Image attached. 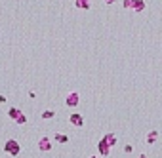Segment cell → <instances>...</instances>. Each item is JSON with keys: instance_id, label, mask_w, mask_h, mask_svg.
Returning a JSON list of instances; mask_svg holds the SVG:
<instances>
[{"instance_id": "9a60e30c", "label": "cell", "mask_w": 162, "mask_h": 158, "mask_svg": "<svg viewBox=\"0 0 162 158\" xmlns=\"http://www.w3.org/2000/svg\"><path fill=\"white\" fill-rule=\"evenodd\" d=\"M116 0H105V4H114Z\"/></svg>"}, {"instance_id": "9c48e42d", "label": "cell", "mask_w": 162, "mask_h": 158, "mask_svg": "<svg viewBox=\"0 0 162 158\" xmlns=\"http://www.w3.org/2000/svg\"><path fill=\"white\" fill-rule=\"evenodd\" d=\"M156 139H158V131H156V130H153V131H149V133H147L145 143H147V145H155V143H156Z\"/></svg>"}, {"instance_id": "30bf717a", "label": "cell", "mask_w": 162, "mask_h": 158, "mask_svg": "<svg viewBox=\"0 0 162 158\" xmlns=\"http://www.w3.org/2000/svg\"><path fill=\"white\" fill-rule=\"evenodd\" d=\"M53 141L59 143V145H67L69 143V135L67 133H56L53 135Z\"/></svg>"}, {"instance_id": "52a82bcc", "label": "cell", "mask_w": 162, "mask_h": 158, "mask_svg": "<svg viewBox=\"0 0 162 158\" xmlns=\"http://www.w3.org/2000/svg\"><path fill=\"white\" fill-rule=\"evenodd\" d=\"M69 122L73 124L74 128H82L84 126V116L80 114V112H73V114L69 116Z\"/></svg>"}, {"instance_id": "8fae6325", "label": "cell", "mask_w": 162, "mask_h": 158, "mask_svg": "<svg viewBox=\"0 0 162 158\" xmlns=\"http://www.w3.org/2000/svg\"><path fill=\"white\" fill-rule=\"evenodd\" d=\"M103 139H105L107 143H111L113 147L116 145V135H114V133H105V135H103Z\"/></svg>"}, {"instance_id": "ba28073f", "label": "cell", "mask_w": 162, "mask_h": 158, "mask_svg": "<svg viewBox=\"0 0 162 158\" xmlns=\"http://www.w3.org/2000/svg\"><path fill=\"white\" fill-rule=\"evenodd\" d=\"M74 8L88 12V10H92V0H74Z\"/></svg>"}, {"instance_id": "4fadbf2b", "label": "cell", "mask_w": 162, "mask_h": 158, "mask_svg": "<svg viewBox=\"0 0 162 158\" xmlns=\"http://www.w3.org/2000/svg\"><path fill=\"white\" fill-rule=\"evenodd\" d=\"M124 152H126V154H130V152H134V147L130 145V143H128V145H124Z\"/></svg>"}, {"instance_id": "e0dca14e", "label": "cell", "mask_w": 162, "mask_h": 158, "mask_svg": "<svg viewBox=\"0 0 162 158\" xmlns=\"http://www.w3.org/2000/svg\"><path fill=\"white\" fill-rule=\"evenodd\" d=\"M90 158H101V156H90Z\"/></svg>"}, {"instance_id": "3957f363", "label": "cell", "mask_w": 162, "mask_h": 158, "mask_svg": "<svg viewBox=\"0 0 162 158\" xmlns=\"http://www.w3.org/2000/svg\"><path fill=\"white\" fill-rule=\"evenodd\" d=\"M8 116L12 118L15 124H19V126H23V124H27V116H25V112L17 109V107H10L8 109Z\"/></svg>"}, {"instance_id": "277c9868", "label": "cell", "mask_w": 162, "mask_h": 158, "mask_svg": "<svg viewBox=\"0 0 162 158\" xmlns=\"http://www.w3.org/2000/svg\"><path fill=\"white\" fill-rule=\"evenodd\" d=\"M111 149H113V145L107 143V141L101 137L99 143H97V152H99V156H101V158H107V156L111 154Z\"/></svg>"}, {"instance_id": "2e32d148", "label": "cell", "mask_w": 162, "mask_h": 158, "mask_svg": "<svg viewBox=\"0 0 162 158\" xmlns=\"http://www.w3.org/2000/svg\"><path fill=\"white\" fill-rule=\"evenodd\" d=\"M137 158H147V154H139V156H137Z\"/></svg>"}, {"instance_id": "5bb4252c", "label": "cell", "mask_w": 162, "mask_h": 158, "mask_svg": "<svg viewBox=\"0 0 162 158\" xmlns=\"http://www.w3.org/2000/svg\"><path fill=\"white\" fill-rule=\"evenodd\" d=\"M0 103H6V95H0Z\"/></svg>"}, {"instance_id": "7c38bea8", "label": "cell", "mask_w": 162, "mask_h": 158, "mask_svg": "<svg viewBox=\"0 0 162 158\" xmlns=\"http://www.w3.org/2000/svg\"><path fill=\"white\" fill-rule=\"evenodd\" d=\"M40 116H42V120H52V118H56V110H44Z\"/></svg>"}, {"instance_id": "6da1fadb", "label": "cell", "mask_w": 162, "mask_h": 158, "mask_svg": "<svg viewBox=\"0 0 162 158\" xmlns=\"http://www.w3.org/2000/svg\"><path fill=\"white\" fill-rule=\"evenodd\" d=\"M122 8L124 10H132V12H135V14H143L147 4H145V0H122Z\"/></svg>"}, {"instance_id": "5b68a950", "label": "cell", "mask_w": 162, "mask_h": 158, "mask_svg": "<svg viewBox=\"0 0 162 158\" xmlns=\"http://www.w3.org/2000/svg\"><path fill=\"white\" fill-rule=\"evenodd\" d=\"M78 103H80V95H78V92H69L67 97H65V107L74 109Z\"/></svg>"}, {"instance_id": "8992f818", "label": "cell", "mask_w": 162, "mask_h": 158, "mask_svg": "<svg viewBox=\"0 0 162 158\" xmlns=\"http://www.w3.org/2000/svg\"><path fill=\"white\" fill-rule=\"evenodd\" d=\"M36 145H38V151H42V152H50V151L53 149L52 139H50V137H46V135H44V137H40Z\"/></svg>"}, {"instance_id": "7a4b0ae2", "label": "cell", "mask_w": 162, "mask_h": 158, "mask_svg": "<svg viewBox=\"0 0 162 158\" xmlns=\"http://www.w3.org/2000/svg\"><path fill=\"white\" fill-rule=\"evenodd\" d=\"M2 151L8 154V156H19L21 152V145L17 139H6L4 141V147H2Z\"/></svg>"}]
</instances>
